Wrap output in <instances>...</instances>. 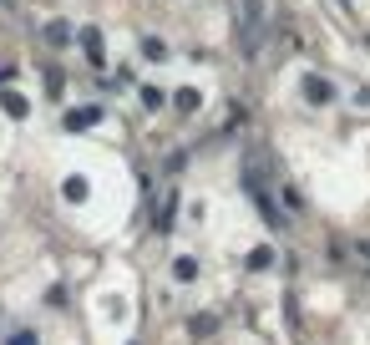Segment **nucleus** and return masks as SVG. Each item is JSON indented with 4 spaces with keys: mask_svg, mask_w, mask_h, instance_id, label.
I'll return each instance as SVG.
<instances>
[{
    "mask_svg": "<svg viewBox=\"0 0 370 345\" xmlns=\"http://www.w3.org/2000/svg\"><path fill=\"white\" fill-rule=\"evenodd\" d=\"M304 86H310V102H330V97H335V86H330L325 76H310Z\"/></svg>",
    "mask_w": 370,
    "mask_h": 345,
    "instance_id": "1",
    "label": "nucleus"
}]
</instances>
